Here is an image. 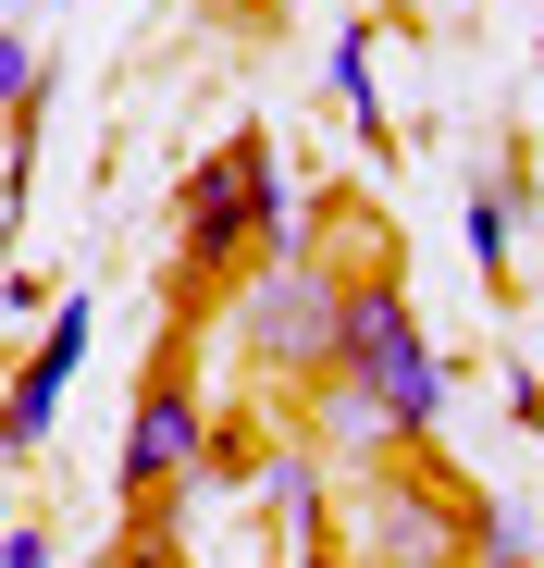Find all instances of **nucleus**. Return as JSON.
<instances>
[{
	"mask_svg": "<svg viewBox=\"0 0 544 568\" xmlns=\"http://www.w3.org/2000/svg\"><path fill=\"white\" fill-rule=\"evenodd\" d=\"M334 100L384 136V74H372V26H334Z\"/></svg>",
	"mask_w": 544,
	"mask_h": 568,
	"instance_id": "nucleus-9",
	"label": "nucleus"
},
{
	"mask_svg": "<svg viewBox=\"0 0 544 568\" xmlns=\"http://www.w3.org/2000/svg\"><path fill=\"white\" fill-rule=\"evenodd\" d=\"M0 112H38V50L0 26Z\"/></svg>",
	"mask_w": 544,
	"mask_h": 568,
	"instance_id": "nucleus-10",
	"label": "nucleus"
},
{
	"mask_svg": "<svg viewBox=\"0 0 544 568\" xmlns=\"http://www.w3.org/2000/svg\"><path fill=\"white\" fill-rule=\"evenodd\" d=\"M298 396H310V457L334 469V483H346V469H396V457H409V433L384 420V396H372V384L322 371V384H298Z\"/></svg>",
	"mask_w": 544,
	"mask_h": 568,
	"instance_id": "nucleus-6",
	"label": "nucleus"
},
{
	"mask_svg": "<svg viewBox=\"0 0 544 568\" xmlns=\"http://www.w3.org/2000/svg\"><path fill=\"white\" fill-rule=\"evenodd\" d=\"M322 495H334V469H322L310 445H272V457H260V507H272V531H285V544H310Z\"/></svg>",
	"mask_w": 544,
	"mask_h": 568,
	"instance_id": "nucleus-7",
	"label": "nucleus"
},
{
	"mask_svg": "<svg viewBox=\"0 0 544 568\" xmlns=\"http://www.w3.org/2000/svg\"><path fill=\"white\" fill-rule=\"evenodd\" d=\"M334 371L384 396V420L409 433V457H421V445L445 433V408H459V371L433 358V334L409 322V284H396L384 260L334 284Z\"/></svg>",
	"mask_w": 544,
	"mask_h": 568,
	"instance_id": "nucleus-1",
	"label": "nucleus"
},
{
	"mask_svg": "<svg viewBox=\"0 0 544 568\" xmlns=\"http://www.w3.org/2000/svg\"><path fill=\"white\" fill-rule=\"evenodd\" d=\"M0 568H50V531H13V519H0Z\"/></svg>",
	"mask_w": 544,
	"mask_h": 568,
	"instance_id": "nucleus-11",
	"label": "nucleus"
},
{
	"mask_svg": "<svg viewBox=\"0 0 544 568\" xmlns=\"http://www.w3.org/2000/svg\"><path fill=\"white\" fill-rule=\"evenodd\" d=\"M334 284L346 272L322 247H260L248 297H235V346L260 371H285V384H322V371H334Z\"/></svg>",
	"mask_w": 544,
	"mask_h": 568,
	"instance_id": "nucleus-3",
	"label": "nucleus"
},
{
	"mask_svg": "<svg viewBox=\"0 0 544 568\" xmlns=\"http://www.w3.org/2000/svg\"><path fill=\"white\" fill-rule=\"evenodd\" d=\"M87 334H100V310H87V297H50V310H38V346H26V371H13V396H0V469L50 445L74 371H87Z\"/></svg>",
	"mask_w": 544,
	"mask_h": 568,
	"instance_id": "nucleus-5",
	"label": "nucleus"
},
{
	"mask_svg": "<svg viewBox=\"0 0 544 568\" xmlns=\"http://www.w3.org/2000/svg\"><path fill=\"white\" fill-rule=\"evenodd\" d=\"M396 13H409V0H396Z\"/></svg>",
	"mask_w": 544,
	"mask_h": 568,
	"instance_id": "nucleus-13",
	"label": "nucleus"
},
{
	"mask_svg": "<svg viewBox=\"0 0 544 568\" xmlns=\"http://www.w3.org/2000/svg\"><path fill=\"white\" fill-rule=\"evenodd\" d=\"M459 223H471V272L507 284V161H483V173L459 185Z\"/></svg>",
	"mask_w": 544,
	"mask_h": 568,
	"instance_id": "nucleus-8",
	"label": "nucleus"
},
{
	"mask_svg": "<svg viewBox=\"0 0 544 568\" xmlns=\"http://www.w3.org/2000/svg\"><path fill=\"white\" fill-rule=\"evenodd\" d=\"M199 469H211V408H199L187 371H173V334H161L149 384H137V420H124V457H112V483H124V507H161L173 483H199Z\"/></svg>",
	"mask_w": 544,
	"mask_h": 568,
	"instance_id": "nucleus-4",
	"label": "nucleus"
},
{
	"mask_svg": "<svg viewBox=\"0 0 544 568\" xmlns=\"http://www.w3.org/2000/svg\"><path fill=\"white\" fill-rule=\"evenodd\" d=\"M322 556H372V568H471V495L433 469H346L310 519Z\"/></svg>",
	"mask_w": 544,
	"mask_h": 568,
	"instance_id": "nucleus-2",
	"label": "nucleus"
},
{
	"mask_svg": "<svg viewBox=\"0 0 544 568\" xmlns=\"http://www.w3.org/2000/svg\"><path fill=\"white\" fill-rule=\"evenodd\" d=\"M0 507H13V483H0Z\"/></svg>",
	"mask_w": 544,
	"mask_h": 568,
	"instance_id": "nucleus-12",
	"label": "nucleus"
}]
</instances>
